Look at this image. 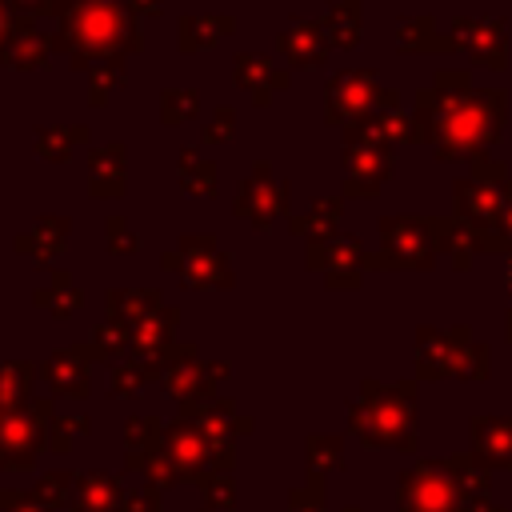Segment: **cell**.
Returning a JSON list of instances; mask_svg holds the SVG:
<instances>
[{
    "mask_svg": "<svg viewBox=\"0 0 512 512\" xmlns=\"http://www.w3.org/2000/svg\"><path fill=\"white\" fill-rule=\"evenodd\" d=\"M504 120L508 96L500 88H472L468 68H440L412 108L416 144H432L440 164L484 156L504 136Z\"/></svg>",
    "mask_w": 512,
    "mask_h": 512,
    "instance_id": "1",
    "label": "cell"
},
{
    "mask_svg": "<svg viewBox=\"0 0 512 512\" xmlns=\"http://www.w3.org/2000/svg\"><path fill=\"white\" fill-rule=\"evenodd\" d=\"M36 16L56 20L52 48L64 52L76 72L144 48V32L124 0H44Z\"/></svg>",
    "mask_w": 512,
    "mask_h": 512,
    "instance_id": "2",
    "label": "cell"
},
{
    "mask_svg": "<svg viewBox=\"0 0 512 512\" xmlns=\"http://www.w3.org/2000/svg\"><path fill=\"white\" fill-rule=\"evenodd\" d=\"M440 256V216H384L380 252L364 256V268H416L428 272Z\"/></svg>",
    "mask_w": 512,
    "mask_h": 512,
    "instance_id": "3",
    "label": "cell"
},
{
    "mask_svg": "<svg viewBox=\"0 0 512 512\" xmlns=\"http://www.w3.org/2000/svg\"><path fill=\"white\" fill-rule=\"evenodd\" d=\"M384 108H400V100L392 88H384L376 80L372 68H344L324 88V120L336 128H348V124H356L372 112H384Z\"/></svg>",
    "mask_w": 512,
    "mask_h": 512,
    "instance_id": "4",
    "label": "cell"
},
{
    "mask_svg": "<svg viewBox=\"0 0 512 512\" xmlns=\"http://www.w3.org/2000/svg\"><path fill=\"white\" fill-rule=\"evenodd\" d=\"M52 396H32L20 412H8L0 424V468L24 472L48 452V424H52Z\"/></svg>",
    "mask_w": 512,
    "mask_h": 512,
    "instance_id": "5",
    "label": "cell"
},
{
    "mask_svg": "<svg viewBox=\"0 0 512 512\" xmlns=\"http://www.w3.org/2000/svg\"><path fill=\"white\" fill-rule=\"evenodd\" d=\"M160 360H164V388H168V396L180 408L184 404H208V400H216V384L228 380V372H232L220 360L204 364L200 360V348L192 340H176Z\"/></svg>",
    "mask_w": 512,
    "mask_h": 512,
    "instance_id": "6",
    "label": "cell"
},
{
    "mask_svg": "<svg viewBox=\"0 0 512 512\" xmlns=\"http://www.w3.org/2000/svg\"><path fill=\"white\" fill-rule=\"evenodd\" d=\"M176 416L192 420V424L204 432V440H208V448H212L216 472H232V464H236V440L252 432V420L240 416L236 400L216 396V400H208V404H184Z\"/></svg>",
    "mask_w": 512,
    "mask_h": 512,
    "instance_id": "7",
    "label": "cell"
},
{
    "mask_svg": "<svg viewBox=\"0 0 512 512\" xmlns=\"http://www.w3.org/2000/svg\"><path fill=\"white\" fill-rule=\"evenodd\" d=\"M288 200H292V188L288 180H276L272 176V164L260 160L236 188V200H232V212L240 220H248L256 232H268L284 212H288Z\"/></svg>",
    "mask_w": 512,
    "mask_h": 512,
    "instance_id": "8",
    "label": "cell"
},
{
    "mask_svg": "<svg viewBox=\"0 0 512 512\" xmlns=\"http://www.w3.org/2000/svg\"><path fill=\"white\" fill-rule=\"evenodd\" d=\"M176 252L184 256V268H180V284L184 288L220 292V288H232L236 284L232 256L220 252V244H216L212 232H184L176 240Z\"/></svg>",
    "mask_w": 512,
    "mask_h": 512,
    "instance_id": "9",
    "label": "cell"
},
{
    "mask_svg": "<svg viewBox=\"0 0 512 512\" xmlns=\"http://www.w3.org/2000/svg\"><path fill=\"white\" fill-rule=\"evenodd\" d=\"M456 52H464L472 64L504 72L508 68V24L500 16H452L448 24Z\"/></svg>",
    "mask_w": 512,
    "mask_h": 512,
    "instance_id": "10",
    "label": "cell"
},
{
    "mask_svg": "<svg viewBox=\"0 0 512 512\" xmlns=\"http://www.w3.org/2000/svg\"><path fill=\"white\" fill-rule=\"evenodd\" d=\"M352 412V428L364 440H392L396 432H404L408 424V388H388L380 392L372 380L364 384V400L348 408Z\"/></svg>",
    "mask_w": 512,
    "mask_h": 512,
    "instance_id": "11",
    "label": "cell"
},
{
    "mask_svg": "<svg viewBox=\"0 0 512 512\" xmlns=\"http://www.w3.org/2000/svg\"><path fill=\"white\" fill-rule=\"evenodd\" d=\"M508 204H512V180L488 184V180L464 176V180L452 184V212H456V220H464V224L476 228V232L500 228Z\"/></svg>",
    "mask_w": 512,
    "mask_h": 512,
    "instance_id": "12",
    "label": "cell"
},
{
    "mask_svg": "<svg viewBox=\"0 0 512 512\" xmlns=\"http://www.w3.org/2000/svg\"><path fill=\"white\" fill-rule=\"evenodd\" d=\"M364 244L360 236H336L324 244H308V268L324 276L328 288H360V272H364Z\"/></svg>",
    "mask_w": 512,
    "mask_h": 512,
    "instance_id": "13",
    "label": "cell"
},
{
    "mask_svg": "<svg viewBox=\"0 0 512 512\" xmlns=\"http://www.w3.org/2000/svg\"><path fill=\"white\" fill-rule=\"evenodd\" d=\"M92 344L88 340H76L68 348H56L44 364H40V376L48 384L52 396H72V400H84L92 392Z\"/></svg>",
    "mask_w": 512,
    "mask_h": 512,
    "instance_id": "14",
    "label": "cell"
},
{
    "mask_svg": "<svg viewBox=\"0 0 512 512\" xmlns=\"http://www.w3.org/2000/svg\"><path fill=\"white\" fill-rule=\"evenodd\" d=\"M164 452H168L172 468L180 472V480L204 484V480L216 472V464H212V448H208L204 432H200L192 420H184V416L168 420V428H164Z\"/></svg>",
    "mask_w": 512,
    "mask_h": 512,
    "instance_id": "15",
    "label": "cell"
},
{
    "mask_svg": "<svg viewBox=\"0 0 512 512\" xmlns=\"http://www.w3.org/2000/svg\"><path fill=\"white\" fill-rule=\"evenodd\" d=\"M392 176V148L376 144H344V196L372 200L380 196L384 180Z\"/></svg>",
    "mask_w": 512,
    "mask_h": 512,
    "instance_id": "16",
    "label": "cell"
},
{
    "mask_svg": "<svg viewBox=\"0 0 512 512\" xmlns=\"http://www.w3.org/2000/svg\"><path fill=\"white\" fill-rule=\"evenodd\" d=\"M232 80L252 96V104L268 108L284 88H288V72L272 64V56L264 52H236L232 56Z\"/></svg>",
    "mask_w": 512,
    "mask_h": 512,
    "instance_id": "17",
    "label": "cell"
},
{
    "mask_svg": "<svg viewBox=\"0 0 512 512\" xmlns=\"http://www.w3.org/2000/svg\"><path fill=\"white\" fill-rule=\"evenodd\" d=\"M128 188V152L120 140L92 144L88 148V196L92 200H116Z\"/></svg>",
    "mask_w": 512,
    "mask_h": 512,
    "instance_id": "18",
    "label": "cell"
},
{
    "mask_svg": "<svg viewBox=\"0 0 512 512\" xmlns=\"http://www.w3.org/2000/svg\"><path fill=\"white\" fill-rule=\"evenodd\" d=\"M276 48L288 56L292 68H320L332 52V40H328L324 20H292L276 36Z\"/></svg>",
    "mask_w": 512,
    "mask_h": 512,
    "instance_id": "19",
    "label": "cell"
},
{
    "mask_svg": "<svg viewBox=\"0 0 512 512\" xmlns=\"http://www.w3.org/2000/svg\"><path fill=\"white\" fill-rule=\"evenodd\" d=\"M344 144H376V148L416 144V128H412V116H404L400 108H384V112H372V116L348 124Z\"/></svg>",
    "mask_w": 512,
    "mask_h": 512,
    "instance_id": "20",
    "label": "cell"
},
{
    "mask_svg": "<svg viewBox=\"0 0 512 512\" xmlns=\"http://www.w3.org/2000/svg\"><path fill=\"white\" fill-rule=\"evenodd\" d=\"M68 236H72V220L68 216H56V212H44V216H36L32 232H16L12 236V248L24 252V256H32L36 268H52V260L64 252Z\"/></svg>",
    "mask_w": 512,
    "mask_h": 512,
    "instance_id": "21",
    "label": "cell"
},
{
    "mask_svg": "<svg viewBox=\"0 0 512 512\" xmlns=\"http://www.w3.org/2000/svg\"><path fill=\"white\" fill-rule=\"evenodd\" d=\"M176 324H180V308L164 304L152 316H144L128 336H132V356L136 360H160L172 344H176Z\"/></svg>",
    "mask_w": 512,
    "mask_h": 512,
    "instance_id": "22",
    "label": "cell"
},
{
    "mask_svg": "<svg viewBox=\"0 0 512 512\" xmlns=\"http://www.w3.org/2000/svg\"><path fill=\"white\" fill-rule=\"evenodd\" d=\"M340 216H344V200L340 196H316L308 204V212L288 216V228L296 236H304L308 244H324V240L340 236Z\"/></svg>",
    "mask_w": 512,
    "mask_h": 512,
    "instance_id": "23",
    "label": "cell"
},
{
    "mask_svg": "<svg viewBox=\"0 0 512 512\" xmlns=\"http://www.w3.org/2000/svg\"><path fill=\"white\" fill-rule=\"evenodd\" d=\"M232 28H236V16L232 12H216V16H192V12H184L176 20V48L180 52H204V48L220 44Z\"/></svg>",
    "mask_w": 512,
    "mask_h": 512,
    "instance_id": "24",
    "label": "cell"
},
{
    "mask_svg": "<svg viewBox=\"0 0 512 512\" xmlns=\"http://www.w3.org/2000/svg\"><path fill=\"white\" fill-rule=\"evenodd\" d=\"M124 488L112 472H84L68 500V512H120Z\"/></svg>",
    "mask_w": 512,
    "mask_h": 512,
    "instance_id": "25",
    "label": "cell"
},
{
    "mask_svg": "<svg viewBox=\"0 0 512 512\" xmlns=\"http://www.w3.org/2000/svg\"><path fill=\"white\" fill-rule=\"evenodd\" d=\"M396 48L400 52H456V40L440 32L436 16H400L396 20Z\"/></svg>",
    "mask_w": 512,
    "mask_h": 512,
    "instance_id": "26",
    "label": "cell"
},
{
    "mask_svg": "<svg viewBox=\"0 0 512 512\" xmlns=\"http://www.w3.org/2000/svg\"><path fill=\"white\" fill-rule=\"evenodd\" d=\"M104 308H108V320L120 324V328H136L144 316H152L156 308H164V296L156 288H112L104 296Z\"/></svg>",
    "mask_w": 512,
    "mask_h": 512,
    "instance_id": "27",
    "label": "cell"
},
{
    "mask_svg": "<svg viewBox=\"0 0 512 512\" xmlns=\"http://www.w3.org/2000/svg\"><path fill=\"white\" fill-rule=\"evenodd\" d=\"M32 304L44 308V312H52L56 320H64V316H72L84 304V292L76 288V280H72L68 268H52L48 272V284L32 292Z\"/></svg>",
    "mask_w": 512,
    "mask_h": 512,
    "instance_id": "28",
    "label": "cell"
},
{
    "mask_svg": "<svg viewBox=\"0 0 512 512\" xmlns=\"http://www.w3.org/2000/svg\"><path fill=\"white\" fill-rule=\"evenodd\" d=\"M40 376V364L32 360H0V412H20L32 400V384Z\"/></svg>",
    "mask_w": 512,
    "mask_h": 512,
    "instance_id": "29",
    "label": "cell"
},
{
    "mask_svg": "<svg viewBox=\"0 0 512 512\" xmlns=\"http://www.w3.org/2000/svg\"><path fill=\"white\" fill-rule=\"evenodd\" d=\"M92 132L88 124H44L36 132V156L48 160V164H68L72 160V148L76 144H88Z\"/></svg>",
    "mask_w": 512,
    "mask_h": 512,
    "instance_id": "30",
    "label": "cell"
},
{
    "mask_svg": "<svg viewBox=\"0 0 512 512\" xmlns=\"http://www.w3.org/2000/svg\"><path fill=\"white\" fill-rule=\"evenodd\" d=\"M152 380H164V360H136V356H124V360L112 364V372H108V392H112V396H136V392H144Z\"/></svg>",
    "mask_w": 512,
    "mask_h": 512,
    "instance_id": "31",
    "label": "cell"
},
{
    "mask_svg": "<svg viewBox=\"0 0 512 512\" xmlns=\"http://www.w3.org/2000/svg\"><path fill=\"white\" fill-rule=\"evenodd\" d=\"M176 180L188 196H216V164L200 156V148L184 144L176 152Z\"/></svg>",
    "mask_w": 512,
    "mask_h": 512,
    "instance_id": "32",
    "label": "cell"
},
{
    "mask_svg": "<svg viewBox=\"0 0 512 512\" xmlns=\"http://www.w3.org/2000/svg\"><path fill=\"white\" fill-rule=\"evenodd\" d=\"M360 16H364V4L360 0H332L328 4L324 28H328L332 48H356L360 44Z\"/></svg>",
    "mask_w": 512,
    "mask_h": 512,
    "instance_id": "33",
    "label": "cell"
},
{
    "mask_svg": "<svg viewBox=\"0 0 512 512\" xmlns=\"http://www.w3.org/2000/svg\"><path fill=\"white\" fill-rule=\"evenodd\" d=\"M52 32H40V28H28L16 36L12 52H8V64L20 68V72H32V68H52Z\"/></svg>",
    "mask_w": 512,
    "mask_h": 512,
    "instance_id": "34",
    "label": "cell"
},
{
    "mask_svg": "<svg viewBox=\"0 0 512 512\" xmlns=\"http://www.w3.org/2000/svg\"><path fill=\"white\" fill-rule=\"evenodd\" d=\"M440 252L452 256V268H468L472 256L480 252L476 228H468V224L456 220V216H440Z\"/></svg>",
    "mask_w": 512,
    "mask_h": 512,
    "instance_id": "35",
    "label": "cell"
},
{
    "mask_svg": "<svg viewBox=\"0 0 512 512\" xmlns=\"http://www.w3.org/2000/svg\"><path fill=\"white\" fill-rule=\"evenodd\" d=\"M164 428L160 416H128L124 420V460H140L156 448H164Z\"/></svg>",
    "mask_w": 512,
    "mask_h": 512,
    "instance_id": "36",
    "label": "cell"
},
{
    "mask_svg": "<svg viewBox=\"0 0 512 512\" xmlns=\"http://www.w3.org/2000/svg\"><path fill=\"white\" fill-rule=\"evenodd\" d=\"M88 344H92L96 364H120L124 356H132V336H128V328H120V324H112V320H100V324L88 332Z\"/></svg>",
    "mask_w": 512,
    "mask_h": 512,
    "instance_id": "37",
    "label": "cell"
},
{
    "mask_svg": "<svg viewBox=\"0 0 512 512\" xmlns=\"http://www.w3.org/2000/svg\"><path fill=\"white\" fill-rule=\"evenodd\" d=\"M124 60L128 56H112V60H96L92 68H88V104L92 108H104L112 96H116V88L124 84Z\"/></svg>",
    "mask_w": 512,
    "mask_h": 512,
    "instance_id": "38",
    "label": "cell"
},
{
    "mask_svg": "<svg viewBox=\"0 0 512 512\" xmlns=\"http://www.w3.org/2000/svg\"><path fill=\"white\" fill-rule=\"evenodd\" d=\"M124 468H128V472H140V476H144V484H152V488H160V492H168V488L184 484V480H180V472L172 468V460H168V452H164V448H156V452H148V456H140V460H124Z\"/></svg>",
    "mask_w": 512,
    "mask_h": 512,
    "instance_id": "39",
    "label": "cell"
},
{
    "mask_svg": "<svg viewBox=\"0 0 512 512\" xmlns=\"http://www.w3.org/2000/svg\"><path fill=\"white\" fill-rule=\"evenodd\" d=\"M76 472H68V468H52V472H40V480H36V488H32V496L52 512V508H60L64 500H72V492H76Z\"/></svg>",
    "mask_w": 512,
    "mask_h": 512,
    "instance_id": "40",
    "label": "cell"
},
{
    "mask_svg": "<svg viewBox=\"0 0 512 512\" xmlns=\"http://www.w3.org/2000/svg\"><path fill=\"white\" fill-rule=\"evenodd\" d=\"M200 112V92L196 88H180V84H172V88H164L160 92V120L164 124H184V120H192Z\"/></svg>",
    "mask_w": 512,
    "mask_h": 512,
    "instance_id": "41",
    "label": "cell"
},
{
    "mask_svg": "<svg viewBox=\"0 0 512 512\" xmlns=\"http://www.w3.org/2000/svg\"><path fill=\"white\" fill-rule=\"evenodd\" d=\"M88 432H92L88 416H52V424H48V452L68 456L76 436H88Z\"/></svg>",
    "mask_w": 512,
    "mask_h": 512,
    "instance_id": "42",
    "label": "cell"
},
{
    "mask_svg": "<svg viewBox=\"0 0 512 512\" xmlns=\"http://www.w3.org/2000/svg\"><path fill=\"white\" fill-rule=\"evenodd\" d=\"M36 28V16L32 12H20L12 0H0V64H8V52L16 44L20 32Z\"/></svg>",
    "mask_w": 512,
    "mask_h": 512,
    "instance_id": "43",
    "label": "cell"
},
{
    "mask_svg": "<svg viewBox=\"0 0 512 512\" xmlns=\"http://www.w3.org/2000/svg\"><path fill=\"white\" fill-rule=\"evenodd\" d=\"M104 244H108V252H116V256H128V252H136L140 248V236H136V228L124 220V216H108L104 220Z\"/></svg>",
    "mask_w": 512,
    "mask_h": 512,
    "instance_id": "44",
    "label": "cell"
},
{
    "mask_svg": "<svg viewBox=\"0 0 512 512\" xmlns=\"http://www.w3.org/2000/svg\"><path fill=\"white\" fill-rule=\"evenodd\" d=\"M200 488H204V504L224 508V512L236 508V480H232V472H212Z\"/></svg>",
    "mask_w": 512,
    "mask_h": 512,
    "instance_id": "45",
    "label": "cell"
},
{
    "mask_svg": "<svg viewBox=\"0 0 512 512\" xmlns=\"http://www.w3.org/2000/svg\"><path fill=\"white\" fill-rule=\"evenodd\" d=\"M232 136H236V108H232V104H220V108L212 112V120L204 124L200 144H224V140H232Z\"/></svg>",
    "mask_w": 512,
    "mask_h": 512,
    "instance_id": "46",
    "label": "cell"
},
{
    "mask_svg": "<svg viewBox=\"0 0 512 512\" xmlns=\"http://www.w3.org/2000/svg\"><path fill=\"white\" fill-rule=\"evenodd\" d=\"M308 464H312V476L324 472V468H336V464H340V440H332V436H312V440H308Z\"/></svg>",
    "mask_w": 512,
    "mask_h": 512,
    "instance_id": "47",
    "label": "cell"
},
{
    "mask_svg": "<svg viewBox=\"0 0 512 512\" xmlns=\"http://www.w3.org/2000/svg\"><path fill=\"white\" fill-rule=\"evenodd\" d=\"M120 512H164V504H160V488H152V484L128 488L124 500H120Z\"/></svg>",
    "mask_w": 512,
    "mask_h": 512,
    "instance_id": "48",
    "label": "cell"
},
{
    "mask_svg": "<svg viewBox=\"0 0 512 512\" xmlns=\"http://www.w3.org/2000/svg\"><path fill=\"white\" fill-rule=\"evenodd\" d=\"M288 508H292V512H324V488H320V480L312 476L304 488H292Z\"/></svg>",
    "mask_w": 512,
    "mask_h": 512,
    "instance_id": "49",
    "label": "cell"
},
{
    "mask_svg": "<svg viewBox=\"0 0 512 512\" xmlns=\"http://www.w3.org/2000/svg\"><path fill=\"white\" fill-rule=\"evenodd\" d=\"M0 512H48L32 492L20 488H0Z\"/></svg>",
    "mask_w": 512,
    "mask_h": 512,
    "instance_id": "50",
    "label": "cell"
},
{
    "mask_svg": "<svg viewBox=\"0 0 512 512\" xmlns=\"http://www.w3.org/2000/svg\"><path fill=\"white\" fill-rule=\"evenodd\" d=\"M468 176H472V180H488V184H504V180H512V176H508V168H504L500 160H492L488 152L472 160V172H468Z\"/></svg>",
    "mask_w": 512,
    "mask_h": 512,
    "instance_id": "51",
    "label": "cell"
},
{
    "mask_svg": "<svg viewBox=\"0 0 512 512\" xmlns=\"http://www.w3.org/2000/svg\"><path fill=\"white\" fill-rule=\"evenodd\" d=\"M128 8H132V16H160V8H164V0H124Z\"/></svg>",
    "mask_w": 512,
    "mask_h": 512,
    "instance_id": "52",
    "label": "cell"
},
{
    "mask_svg": "<svg viewBox=\"0 0 512 512\" xmlns=\"http://www.w3.org/2000/svg\"><path fill=\"white\" fill-rule=\"evenodd\" d=\"M500 240H504V252H512V204H508V212H504V220H500Z\"/></svg>",
    "mask_w": 512,
    "mask_h": 512,
    "instance_id": "53",
    "label": "cell"
},
{
    "mask_svg": "<svg viewBox=\"0 0 512 512\" xmlns=\"http://www.w3.org/2000/svg\"><path fill=\"white\" fill-rule=\"evenodd\" d=\"M160 264H164L168 272H176V276H180V268H184V256L172 248V252H164V256H160Z\"/></svg>",
    "mask_w": 512,
    "mask_h": 512,
    "instance_id": "54",
    "label": "cell"
},
{
    "mask_svg": "<svg viewBox=\"0 0 512 512\" xmlns=\"http://www.w3.org/2000/svg\"><path fill=\"white\" fill-rule=\"evenodd\" d=\"M12 4H16V8H20V12H32V16H36V8H40V4H44V0H12Z\"/></svg>",
    "mask_w": 512,
    "mask_h": 512,
    "instance_id": "55",
    "label": "cell"
},
{
    "mask_svg": "<svg viewBox=\"0 0 512 512\" xmlns=\"http://www.w3.org/2000/svg\"><path fill=\"white\" fill-rule=\"evenodd\" d=\"M200 512H224V508H212V504H200Z\"/></svg>",
    "mask_w": 512,
    "mask_h": 512,
    "instance_id": "56",
    "label": "cell"
},
{
    "mask_svg": "<svg viewBox=\"0 0 512 512\" xmlns=\"http://www.w3.org/2000/svg\"><path fill=\"white\" fill-rule=\"evenodd\" d=\"M508 288H512V260H508Z\"/></svg>",
    "mask_w": 512,
    "mask_h": 512,
    "instance_id": "57",
    "label": "cell"
},
{
    "mask_svg": "<svg viewBox=\"0 0 512 512\" xmlns=\"http://www.w3.org/2000/svg\"><path fill=\"white\" fill-rule=\"evenodd\" d=\"M508 336H512V312H508Z\"/></svg>",
    "mask_w": 512,
    "mask_h": 512,
    "instance_id": "58",
    "label": "cell"
},
{
    "mask_svg": "<svg viewBox=\"0 0 512 512\" xmlns=\"http://www.w3.org/2000/svg\"><path fill=\"white\" fill-rule=\"evenodd\" d=\"M0 424H4V412H0Z\"/></svg>",
    "mask_w": 512,
    "mask_h": 512,
    "instance_id": "59",
    "label": "cell"
}]
</instances>
